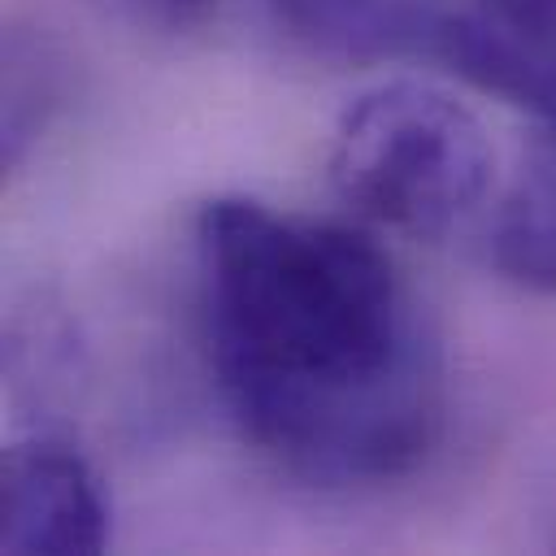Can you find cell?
Segmentation results:
<instances>
[{"mask_svg": "<svg viewBox=\"0 0 556 556\" xmlns=\"http://www.w3.org/2000/svg\"><path fill=\"white\" fill-rule=\"evenodd\" d=\"M491 261L508 282L556 295V139H539L521 156L495 208Z\"/></svg>", "mask_w": 556, "mask_h": 556, "instance_id": "6", "label": "cell"}, {"mask_svg": "<svg viewBox=\"0 0 556 556\" xmlns=\"http://www.w3.org/2000/svg\"><path fill=\"white\" fill-rule=\"evenodd\" d=\"M195 248L208 361L261 452L313 482H374L421 460L434 374L369 235L222 195L200 208Z\"/></svg>", "mask_w": 556, "mask_h": 556, "instance_id": "1", "label": "cell"}, {"mask_svg": "<svg viewBox=\"0 0 556 556\" xmlns=\"http://www.w3.org/2000/svg\"><path fill=\"white\" fill-rule=\"evenodd\" d=\"M495 22L530 48L556 52V0H486Z\"/></svg>", "mask_w": 556, "mask_h": 556, "instance_id": "7", "label": "cell"}, {"mask_svg": "<svg viewBox=\"0 0 556 556\" xmlns=\"http://www.w3.org/2000/svg\"><path fill=\"white\" fill-rule=\"evenodd\" d=\"M109 543V504L91 465L52 439L0 460V547L13 556H91Z\"/></svg>", "mask_w": 556, "mask_h": 556, "instance_id": "3", "label": "cell"}, {"mask_svg": "<svg viewBox=\"0 0 556 556\" xmlns=\"http://www.w3.org/2000/svg\"><path fill=\"white\" fill-rule=\"evenodd\" d=\"M495 152L473 109L426 83H382L356 96L330 143L334 191L369 222L439 239L491 187Z\"/></svg>", "mask_w": 556, "mask_h": 556, "instance_id": "2", "label": "cell"}, {"mask_svg": "<svg viewBox=\"0 0 556 556\" xmlns=\"http://www.w3.org/2000/svg\"><path fill=\"white\" fill-rule=\"evenodd\" d=\"M430 52L469 87L556 126V52L530 48L504 26H486L473 17H439Z\"/></svg>", "mask_w": 556, "mask_h": 556, "instance_id": "5", "label": "cell"}, {"mask_svg": "<svg viewBox=\"0 0 556 556\" xmlns=\"http://www.w3.org/2000/svg\"><path fill=\"white\" fill-rule=\"evenodd\" d=\"M213 4L217 0H143V9L161 22H169V26H195V22L208 17Z\"/></svg>", "mask_w": 556, "mask_h": 556, "instance_id": "8", "label": "cell"}, {"mask_svg": "<svg viewBox=\"0 0 556 556\" xmlns=\"http://www.w3.org/2000/svg\"><path fill=\"white\" fill-rule=\"evenodd\" d=\"M278 26L313 56L334 65L395 61L434 39L421 0H269Z\"/></svg>", "mask_w": 556, "mask_h": 556, "instance_id": "4", "label": "cell"}]
</instances>
